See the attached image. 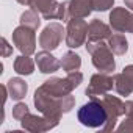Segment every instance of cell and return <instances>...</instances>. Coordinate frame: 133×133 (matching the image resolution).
I'll list each match as a JSON object with an SVG mask.
<instances>
[{"instance_id": "30bf717a", "label": "cell", "mask_w": 133, "mask_h": 133, "mask_svg": "<svg viewBox=\"0 0 133 133\" xmlns=\"http://www.w3.org/2000/svg\"><path fill=\"white\" fill-rule=\"evenodd\" d=\"M113 88H114V77H110L105 72H99L91 77V82L85 92L89 99H97L100 96L108 94Z\"/></svg>"}, {"instance_id": "5b68a950", "label": "cell", "mask_w": 133, "mask_h": 133, "mask_svg": "<svg viewBox=\"0 0 133 133\" xmlns=\"http://www.w3.org/2000/svg\"><path fill=\"white\" fill-rule=\"evenodd\" d=\"M30 8L38 11L45 21H68V2L58 3L56 0H31Z\"/></svg>"}, {"instance_id": "d6986e66", "label": "cell", "mask_w": 133, "mask_h": 133, "mask_svg": "<svg viewBox=\"0 0 133 133\" xmlns=\"http://www.w3.org/2000/svg\"><path fill=\"white\" fill-rule=\"evenodd\" d=\"M82 66V58L80 55H77L75 52H66L61 58V68L66 72H74L78 71Z\"/></svg>"}, {"instance_id": "cb8c5ba5", "label": "cell", "mask_w": 133, "mask_h": 133, "mask_svg": "<svg viewBox=\"0 0 133 133\" xmlns=\"http://www.w3.org/2000/svg\"><path fill=\"white\" fill-rule=\"evenodd\" d=\"M117 131H121V133H133V119H130V117H125V121L117 127Z\"/></svg>"}, {"instance_id": "ac0fdd59", "label": "cell", "mask_w": 133, "mask_h": 133, "mask_svg": "<svg viewBox=\"0 0 133 133\" xmlns=\"http://www.w3.org/2000/svg\"><path fill=\"white\" fill-rule=\"evenodd\" d=\"M14 71L19 75H31L35 71V63L28 55H21L14 59Z\"/></svg>"}, {"instance_id": "9c48e42d", "label": "cell", "mask_w": 133, "mask_h": 133, "mask_svg": "<svg viewBox=\"0 0 133 133\" xmlns=\"http://www.w3.org/2000/svg\"><path fill=\"white\" fill-rule=\"evenodd\" d=\"M66 30L63 28L61 24L58 22H50L39 35V45L42 47V50H55L58 49V45L61 44L63 41V36H64Z\"/></svg>"}, {"instance_id": "44dd1931", "label": "cell", "mask_w": 133, "mask_h": 133, "mask_svg": "<svg viewBox=\"0 0 133 133\" xmlns=\"http://www.w3.org/2000/svg\"><path fill=\"white\" fill-rule=\"evenodd\" d=\"M21 25H25V27H30L33 30H38L39 25H41V17L38 14V11L35 10H27L21 14Z\"/></svg>"}, {"instance_id": "277c9868", "label": "cell", "mask_w": 133, "mask_h": 133, "mask_svg": "<svg viewBox=\"0 0 133 133\" xmlns=\"http://www.w3.org/2000/svg\"><path fill=\"white\" fill-rule=\"evenodd\" d=\"M86 52L91 55L92 64L97 71L105 72V74H111L116 69V61L113 56V50L103 41H97V42L88 41Z\"/></svg>"}, {"instance_id": "52a82bcc", "label": "cell", "mask_w": 133, "mask_h": 133, "mask_svg": "<svg viewBox=\"0 0 133 133\" xmlns=\"http://www.w3.org/2000/svg\"><path fill=\"white\" fill-rule=\"evenodd\" d=\"M13 44L22 55H33L36 50V35L35 30L25 25H19L13 30Z\"/></svg>"}, {"instance_id": "3957f363", "label": "cell", "mask_w": 133, "mask_h": 133, "mask_svg": "<svg viewBox=\"0 0 133 133\" xmlns=\"http://www.w3.org/2000/svg\"><path fill=\"white\" fill-rule=\"evenodd\" d=\"M77 119L85 127L102 128L108 119V114H107L105 107L102 105V100L97 97V99H91L88 103H85L82 108H78Z\"/></svg>"}, {"instance_id": "6da1fadb", "label": "cell", "mask_w": 133, "mask_h": 133, "mask_svg": "<svg viewBox=\"0 0 133 133\" xmlns=\"http://www.w3.org/2000/svg\"><path fill=\"white\" fill-rule=\"evenodd\" d=\"M33 102L41 114H44L45 117L53 119V121H59L64 113H69L75 105L74 96L68 94L63 97H55V96H50L49 92H45L41 86L36 89Z\"/></svg>"}, {"instance_id": "9a60e30c", "label": "cell", "mask_w": 133, "mask_h": 133, "mask_svg": "<svg viewBox=\"0 0 133 133\" xmlns=\"http://www.w3.org/2000/svg\"><path fill=\"white\" fill-rule=\"evenodd\" d=\"M36 64H38V69L42 74H53L61 68V61L58 58H55L49 50H42L36 53Z\"/></svg>"}, {"instance_id": "8fae6325", "label": "cell", "mask_w": 133, "mask_h": 133, "mask_svg": "<svg viewBox=\"0 0 133 133\" xmlns=\"http://www.w3.org/2000/svg\"><path fill=\"white\" fill-rule=\"evenodd\" d=\"M110 27L117 33H133V13L124 6L113 8L110 13Z\"/></svg>"}, {"instance_id": "7c38bea8", "label": "cell", "mask_w": 133, "mask_h": 133, "mask_svg": "<svg viewBox=\"0 0 133 133\" xmlns=\"http://www.w3.org/2000/svg\"><path fill=\"white\" fill-rule=\"evenodd\" d=\"M59 121H53V119H49L45 117L44 114L42 116H36V114H27L21 124H22V128L27 130V131H31V133H42V131H49L52 128H55L58 125Z\"/></svg>"}, {"instance_id": "ffe728a7", "label": "cell", "mask_w": 133, "mask_h": 133, "mask_svg": "<svg viewBox=\"0 0 133 133\" xmlns=\"http://www.w3.org/2000/svg\"><path fill=\"white\" fill-rule=\"evenodd\" d=\"M108 45L114 55H125L128 50V41L125 39L124 35H119V33L111 35L108 38Z\"/></svg>"}, {"instance_id": "5bb4252c", "label": "cell", "mask_w": 133, "mask_h": 133, "mask_svg": "<svg viewBox=\"0 0 133 133\" xmlns=\"http://www.w3.org/2000/svg\"><path fill=\"white\" fill-rule=\"evenodd\" d=\"M91 0H68V21L71 19H85L92 13Z\"/></svg>"}, {"instance_id": "ba28073f", "label": "cell", "mask_w": 133, "mask_h": 133, "mask_svg": "<svg viewBox=\"0 0 133 133\" xmlns=\"http://www.w3.org/2000/svg\"><path fill=\"white\" fill-rule=\"evenodd\" d=\"M88 24L83 19H71L66 27V44L71 49H78L86 42Z\"/></svg>"}, {"instance_id": "2e32d148", "label": "cell", "mask_w": 133, "mask_h": 133, "mask_svg": "<svg viewBox=\"0 0 133 133\" xmlns=\"http://www.w3.org/2000/svg\"><path fill=\"white\" fill-rule=\"evenodd\" d=\"M111 36V27L103 24L99 19H94L88 25V41L97 42V41H105Z\"/></svg>"}, {"instance_id": "4316f807", "label": "cell", "mask_w": 133, "mask_h": 133, "mask_svg": "<svg viewBox=\"0 0 133 133\" xmlns=\"http://www.w3.org/2000/svg\"><path fill=\"white\" fill-rule=\"evenodd\" d=\"M124 3H125V6H127L128 10L133 11V0H124Z\"/></svg>"}, {"instance_id": "7402d4cb", "label": "cell", "mask_w": 133, "mask_h": 133, "mask_svg": "<svg viewBox=\"0 0 133 133\" xmlns=\"http://www.w3.org/2000/svg\"><path fill=\"white\" fill-rule=\"evenodd\" d=\"M28 113H30L28 107H27L25 103H22V102H19V103H16V105L13 107V117H14L16 121H19V122H21Z\"/></svg>"}, {"instance_id": "d4e9b609", "label": "cell", "mask_w": 133, "mask_h": 133, "mask_svg": "<svg viewBox=\"0 0 133 133\" xmlns=\"http://www.w3.org/2000/svg\"><path fill=\"white\" fill-rule=\"evenodd\" d=\"M0 44H2V45H0V47H2V56H10L11 53H13V47L8 44V41L5 39V38H2V39H0Z\"/></svg>"}, {"instance_id": "4fadbf2b", "label": "cell", "mask_w": 133, "mask_h": 133, "mask_svg": "<svg viewBox=\"0 0 133 133\" xmlns=\"http://www.w3.org/2000/svg\"><path fill=\"white\" fill-rule=\"evenodd\" d=\"M114 89L119 96H130L133 92V64H128L121 74L114 75Z\"/></svg>"}, {"instance_id": "484cf974", "label": "cell", "mask_w": 133, "mask_h": 133, "mask_svg": "<svg viewBox=\"0 0 133 133\" xmlns=\"http://www.w3.org/2000/svg\"><path fill=\"white\" fill-rule=\"evenodd\" d=\"M125 116L133 119V100H127L125 102Z\"/></svg>"}, {"instance_id": "83f0119b", "label": "cell", "mask_w": 133, "mask_h": 133, "mask_svg": "<svg viewBox=\"0 0 133 133\" xmlns=\"http://www.w3.org/2000/svg\"><path fill=\"white\" fill-rule=\"evenodd\" d=\"M16 2L21 3V5H28V6L31 5V0H16Z\"/></svg>"}, {"instance_id": "8992f818", "label": "cell", "mask_w": 133, "mask_h": 133, "mask_svg": "<svg viewBox=\"0 0 133 133\" xmlns=\"http://www.w3.org/2000/svg\"><path fill=\"white\" fill-rule=\"evenodd\" d=\"M100 100H102V105L105 107L107 114H108V119H107L105 125H103L100 130H102V131H111V130H114L117 119H119L122 114H125V103H124L119 97L110 96V94L102 96Z\"/></svg>"}, {"instance_id": "603a6c76", "label": "cell", "mask_w": 133, "mask_h": 133, "mask_svg": "<svg viewBox=\"0 0 133 133\" xmlns=\"http://www.w3.org/2000/svg\"><path fill=\"white\" fill-rule=\"evenodd\" d=\"M91 2L94 11H108L114 5V0H91Z\"/></svg>"}, {"instance_id": "e0dca14e", "label": "cell", "mask_w": 133, "mask_h": 133, "mask_svg": "<svg viewBox=\"0 0 133 133\" xmlns=\"http://www.w3.org/2000/svg\"><path fill=\"white\" fill-rule=\"evenodd\" d=\"M6 88H8V94L13 100H22L25 96H27V91H28V85L25 83V80L16 77V78H10L8 83H6Z\"/></svg>"}, {"instance_id": "7a4b0ae2", "label": "cell", "mask_w": 133, "mask_h": 133, "mask_svg": "<svg viewBox=\"0 0 133 133\" xmlns=\"http://www.w3.org/2000/svg\"><path fill=\"white\" fill-rule=\"evenodd\" d=\"M82 82H83V74L80 71H74V72H68V75H66L64 78L52 77V78L45 80L41 85V88L45 92H49L50 96L63 97V96L71 94L75 88H78Z\"/></svg>"}]
</instances>
